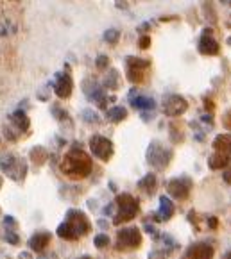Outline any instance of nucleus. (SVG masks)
Segmentation results:
<instances>
[{"instance_id":"f257e3e1","label":"nucleus","mask_w":231,"mask_h":259,"mask_svg":"<svg viewBox=\"0 0 231 259\" xmlns=\"http://www.w3.org/2000/svg\"><path fill=\"white\" fill-rule=\"evenodd\" d=\"M92 170H93L92 157H90L85 150L77 149V147L70 149L61 161V171L72 181L86 179V177L92 174Z\"/></svg>"},{"instance_id":"f03ea898","label":"nucleus","mask_w":231,"mask_h":259,"mask_svg":"<svg viewBox=\"0 0 231 259\" xmlns=\"http://www.w3.org/2000/svg\"><path fill=\"white\" fill-rule=\"evenodd\" d=\"M90 229H92V224L83 211L70 209L66 213L65 222L58 227V236L63 240H77V238L88 234Z\"/></svg>"},{"instance_id":"7ed1b4c3","label":"nucleus","mask_w":231,"mask_h":259,"mask_svg":"<svg viewBox=\"0 0 231 259\" xmlns=\"http://www.w3.org/2000/svg\"><path fill=\"white\" fill-rule=\"evenodd\" d=\"M113 204H115V207H117V213H115V217H113V224L115 225L126 224V222L133 220L140 211L138 198H135L129 193H120L119 197L115 198Z\"/></svg>"},{"instance_id":"20e7f679","label":"nucleus","mask_w":231,"mask_h":259,"mask_svg":"<svg viewBox=\"0 0 231 259\" xmlns=\"http://www.w3.org/2000/svg\"><path fill=\"white\" fill-rule=\"evenodd\" d=\"M172 157H174L172 149L163 147V143H160V141H152L149 145V149H147V163L154 170H160V171L165 170L170 164V161H172Z\"/></svg>"},{"instance_id":"39448f33","label":"nucleus","mask_w":231,"mask_h":259,"mask_svg":"<svg viewBox=\"0 0 231 259\" xmlns=\"http://www.w3.org/2000/svg\"><path fill=\"white\" fill-rule=\"evenodd\" d=\"M150 68L149 59H143V57H126V70H127V79L131 80L133 84H142L145 80L147 70Z\"/></svg>"},{"instance_id":"423d86ee","label":"nucleus","mask_w":231,"mask_h":259,"mask_svg":"<svg viewBox=\"0 0 231 259\" xmlns=\"http://www.w3.org/2000/svg\"><path fill=\"white\" fill-rule=\"evenodd\" d=\"M142 245V233L136 227L120 229L117 233V250H136Z\"/></svg>"},{"instance_id":"0eeeda50","label":"nucleus","mask_w":231,"mask_h":259,"mask_svg":"<svg viewBox=\"0 0 231 259\" xmlns=\"http://www.w3.org/2000/svg\"><path fill=\"white\" fill-rule=\"evenodd\" d=\"M192 188H194V181L188 176L174 177L167 184L169 195L176 198V200H186L190 197V193H192Z\"/></svg>"},{"instance_id":"6e6552de","label":"nucleus","mask_w":231,"mask_h":259,"mask_svg":"<svg viewBox=\"0 0 231 259\" xmlns=\"http://www.w3.org/2000/svg\"><path fill=\"white\" fill-rule=\"evenodd\" d=\"M90 149H92L93 156L102 161H109L113 157V152H115L111 140H108L106 136H100V134H93L90 138Z\"/></svg>"},{"instance_id":"1a4fd4ad","label":"nucleus","mask_w":231,"mask_h":259,"mask_svg":"<svg viewBox=\"0 0 231 259\" xmlns=\"http://www.w3.org/2000/svg\"><path fill=\"white\" fill-rule=\"evenodd\" d=\"M186 109H188V102H186L185 97L172 93V95H167L163 99V113L167 116H170V118L181 116V114L186 113Z\"/></svg>"},{"instance_id":"9d476101","label":"nucleus","mask_w":231,"mask_h":259,"mask_svg":"<svg viewBox=\"0 0 231 259\" xmlns=\"http://www.w3.org/2000/svg\"><path fill=\"white\" fill-rule=\"evenodd\" d=\"M215 254V248L208 241H197L192 243L185 252H183L181 259H212Z\"/></svg>"},{"instance_id":"9b49d317","label":"nucleus","mask_w":231,"mask_h":259,"mask_svg":"<svg viewBox=\"0 0 231 259\" xmlns=\"http://www.w3.org/2000/svg\"><path fill=\"white\" fill-rule=\"evenodd\" d=\"M197 50L203 56H219L220 54V45L215 38H213V31L212 29H204V32L199 38V45Z\"/></svg>"},{"instance_id":"f8f14e48","label":"nucleus","mask_w":231,"mask_h":259,"mask_svg":"<svg viewBox=\"0 0 231 259\" xmlns=\"http://www.w3.org/2000/svg\"><path fill=\"white\" fill-rule=\"evenodd\" d=\"M83 88H85V93L90 100H93V102L99 107H102V109H106V106H108V97L104 95V90H102V86L97 84V80H93V79L85 80V82H83Z\"/></svg>"},{"instance_id":"ddd939ff","label":"nucleus","mask_w":231,"mask_h":259,"mask_svg":"<svg viewBox=\"0 0 231 259\" xmlns=\"http://www.w3.org/2000/svg\"><path fill=\"white\" fill-rule=\"evenodd\" d=\"M54 90H56V95L59 99H68L72 95V90H73V80L68 73H58L56 77V84H54Z\"/></svg>"},{"instance_id":"4468645a","label":"nucleus","mask_w":231,"mask_h":259,"mask_svg":"<svg viewBox=\"0 0 231 259\" xmlns=\"http://www.w3.org/2000/svg\"><path fill=\"white\" fill-rule=\"evenodd\" d=\"M174 213H176V206H174V202L169 197H162L160 198V209L154 213V220L156 222H167L174 217Z\"/></svg>"},{"instance_id":"2eb2a0df","label":"nucleus","mask_w":231,"mask_h":259,"mask_svg":"<svg viewBox=\"0 0 231 259\" xmlns=\"http://www.w3.org/2000/svg\"><path fill=\"white\" fill-rule=\"evenodd\" d=\"M49 243H50V233H47V231H40V233H34V236L29 238V248L34 252H42Z\"/></svg>"},{"instance_id":"dca6fc26","label":"nucleus","mask_w":231,"mask_h":259,"mask_svg":"<svg viewBox=\"0 0 231 259\" xmlns=\"http://www.w3.org/2000/svg\"><path fill=\"white\" fill-rule=\"evenodd\" d=\"M208 166L212 168V170H226L227 166H231V156L213 152L212 156L208 157Z\"/></svg>"},{"instance_id":"f3484780","label":"nucleus","mask_w":231,"mask_h":259,"mask_svg":"<svg viewBox=\"0 0 231 259\" xmlns=\"http://www.w3.org/2000/svg\"><path fill=\"white\" fill-rule=\"evenodd\" d=\"M212 147L215 152L231 156V134H219V136H215Z\"/></svg>"},{"instance_id":"a211bd4d","label":"nucleus","mask_w":231,"mask_h":259,"mask_svg":"<svg viewBox=\"0 0 231 259\" xmlns=\"http://www.w3.org/2000/svg\"><path fill=\"white\" fill-rule=\"evenodd\" d=\"M156 186H158V179H156L154 174H147L138 181V190H142L147 195H152L156 191Z\"/></svg>"},{"instance_id":"6ab92c4d","label":"nucleus","mask_w":231,"mask_h":259,"mask_svg":"<svg viewBox=\"0 0 231 259\" xmlns=\"http://www.w3.org/2000/svg\"><path fill=\"white\" fill-rule=\"evenodd\" d=\"M131 104L135 109H140V111H152L154 107H156V102H154V99H150V97H145V95H136L135 99H131Z\"/></svg>"},{"instance_id":"aec40b11","label":"nucleus","mask_w":231,"mask_h":259,"mask_svg":"<svg viewBox=\"0 0 231 259\" xmlns=\"http://www.w3.org/2000/svg\"><path fill=\"white\" fill-rule=\"evenodd\" d=\"M106 118L111 123H120L127 118V109L124 106H115V107H111V109H108Z\"/></svg>"},{"instance_id":"412c9836","label":"nucleus","mask_w":231,"mask_h":259,"mask_svg":"<svg viewBox=\"0 0 231 259\" xmlns=\"http://www.w3.org/2000/svg\"><path fill=\"white\" fill-rule=\"evenodd\" d=\"M11 122L15 123L20 131H27L29 123H31V122H29V118H27V114L23 113V111H15V113L11 114Z\"/></svg>"},{"instance_id":"4be33fe9","label":"nucleus","mask_w":231,"mask_h":259,"mask_svg":"<svg viewBox=\"0 0 231 259\" xmlns=\"http://www.w3.org/2000/svg\"><path fill=\"white\" fill-rule=\"evenodd\" d=\"M119 84H120V75H119V72H117L115 68H111L108 72V75H106V79H104V88L106 90H119Z\"/></svg>"},{"instance_id":"5701e85b","label":"nucleus","mask_w":231,"mask_h":259,"mask_svg":"<svg viewBox=\"0 0 231 259\" xmlns=\"http://www.w3.org/2000/svg\"><path fill=\"white\" fill-rule=\"evenodd\" d=\"M170 131H172V134H170V140H172L174 145H176V143H183V141H185V133H183L181 127H179V129H176V123H172V125H170Z\"/></svg>"},{"instance_id":"b1692460","label":"nucleus","mask_w":231,"mask_h":259,"mask_svg":"<svg viewBox=\"0 0 231 259\" xmlns=\"http://www.w3.org/2000/svg\"><path fill=\"white\" fill-rule=\"evenodd\" d=\"M93 243H95V247L97 248H106L109 245V238H108V234L106 233H100V234H97L95 238H93Z\"/></svg>"},{"instance_id":"393cba45","label":"nucleus","mask_w":231,"mask_h":259,"mask_svg":"<svg viewBox=\"0 0 231 259\" xmlns=\"http://www.w3.org/2000/svg\"><path fill=\"white\" fill-rule=\"evenodd\" d=\"M104 39L108 43H111V45H117V41L120 39V31H117V29H108V31L104 32Z\"/></svg>"},{"instance_id":"a878e982","label":"nucleus","mask_w":231,"mask_h":259,"mask_svg":"<svg viewBox=\"0 0 231 259\" xmlns=\"http://www.w3.org/2000/svg\"><path fill=\"white\" fill-rule=\"evenodd\" d=\"M83 116H85V122H88V123H99L100 122L99 114L92 109H86L85 113H83Z\"/></svg>"},{"instance_id":"bb28decb","label":"nucleus","mask_w":231,"mask_h":259,"mask_svg":"<svg viewBox=\"0 0 231 259\" xmlns=\"http://www.w3.org/2000/svg\"><path fill=\"white\" fill-rule=\"evenodd\" d=\"M95 66H97V70L104 72V70L109 66V57L108 56H99L97 57V61H95Z\"/></svg>"},{"instance_id":"cd10ccee","label":"nucleus","mask_w":231,"mask_h":259,"mask_svg":"<svg viewBox=\"0 0 231 259\" xmlns=\"http://www.w3.org/2000/svg\"><path fill=\"white\" fill-rule=\"evenodd\" d=\"M222 125H224V129L231 133V107L222 114Z\"/></svg>"},{"instance_id":"c85d7f7f","label":"nucleus","mask_w":231,"mask_h":259,"mask_svg":"<svg viewBox=\"0 0 231 259\" xmlns=\"http://www.w3.org/2000/svg\"><path fill=\"white\" fill-rule=\"evenodd\" d=\"M204 13H208L210 15V22H215V11H213V4L212 2H206V4H204Z\"/></svg>"},{"instance_id":"c756f323","label":"nucleus","mask_w":231,"mask_h":259,"mask_svg":"<svg viewBox=\"0 0 231 259\" xmlns=\"http://www.w3.org/2000/svg\"><path fill=\"white\" fill-rule=\"evenodd\" d=\"M203 102H204V109L208 111L210 114H212L213 111H215V104H213V100H212V99H208V97H204Z\"/></svg>"},{"instance_id":"7c9ffc66","label":"nucleus","mask_w":231,"mask_h":259,"mask_svg":"<svg viewBox=\"0 0 231 259\" xmlns=\"http://www.w3.org/2000/svg\"><path fill=\"white\" fill-rule=\"evenodd\" d=\"M138 47H140V49H143V50H145V49H149V47H150V38H149V36H142V38H140L138 39Z\"/></svg>"},{"instance_id":"2f4dec72","label":"nucleus","mask_w":231,"mask_h":259,"mask_svg":"<svg viewBox=\"0 0 231 259\" xmlns=\"http://www.w3.org/2000/svg\"><path fill=\"white\" fill-rule=\"evenodd\" d=\"M6 241H8V243L16 245V243H20V238L16 236L15 233H6Z\"/></svg>"},{"instance_id":"473e14b6","label":"nucleus","mask_w":231,"mask_h":259,"mask_svg":"<svg viewBox=\"0 0 231 259\" xmlns=\"http://www.w3.org/2000/svg\"><path fill=\"white\" fill-rule=\"evenodd\" d=\"M222 179H224V183H226V184H229V186H231V166H227L226 170H224V174H222Z\"/></svg>"},{"instance_id":"72a5a7b5","label":"nucleus","mask_w":231,"mask_h":259,"mask_svg":"<svg viewBox=\"0 0 231 259\" xmlns=\"http://www.w3.org/2000/svg\"><path fill=\"white\" fill-rule=\"evenodd\" d=\"M206 222H208V227L210 229H217V227H219V220H217V217L206 218Z\"/></svg>"},{"instance_id":"f704fd0d","label":"nucleus","mask_w":231,"mask_h":259,"mask_svg":"<svg viewBox=\"0 0 231 259\" xmlns=\"http://www.w3.org/2000/svg\"><path fill=\"white\" fill-rule=\"evenodd\" d=\"M4 225H9V227H15L16 222L13 220V217H6V218H4Z\"/></svg>"},{"instance_id":"c9c22d12","label":"nucleus","mask_w":231,"mask_h":259,"mask_svg":"<svg viewBox=\"0 0 231 259\" xmlns=\"http://www.w3.org/2000/svg\"><path fill=\"white\" fill-rule=\"evenodd\" d=\"M40 259H58V255H56V254H49V255H42Z\"/></svg>"},{"instance_id":"e433bc0d","label":"nucleus","mask_w":231,"mask_h":259,"mask_svg":"<svg viewBox=\"0 0 231 259\" xmlns=\"http://www.w3.org/2000/svg\"><path fill=\"white\" fill-rule=\"evenodd\" d=\"M224 259H231V252H227V254H226V257H224Z\"/></svg>"},{"instance_id":"4c0bfd02","label":"nucleus","mask_w":231,"mask_h":259,"mask_svg":"<svg viewBox=\"0 0 231 259\" xmlns=\"http://www.w3.org/2000/svg\"><path fill=\"white\" fill-rule=\"evenodd\" d=\"M79 259H93V257H90V255H85V257H79Z\"/></svg>"},{"instance_id":"58836bf2","label":"nucleus","mask_w":231,"mask_h":259,"mask_svg":"<svg viewBox=\"0 0 231 259\" xmlns=\"http://www.w3.org/2000/svg\"><path fill=\"white\" fill-rule=\"evenodd\" d=\"M0 188H2V179H0Z\"/></svg>"},{"instance_id":"ea45409f","label":"nucleus","mask_w":231,"mask_h":259,"mask_svg":"<svg viewBox=\"0 0 231 259\" xmlns=\"http://www.w3.org/2000/svg\"><path fill=\"white\" fill-rule=\"evenodd\" d=\"M229 25H231V20H229Z\"/></svg>"}]
</instances>
